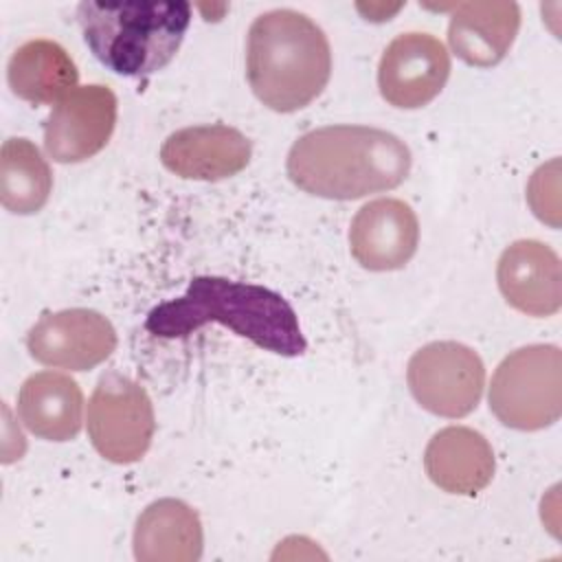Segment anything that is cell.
<instances>
[{"mask_svg":"<svg viewBox=\"0 0 562 562\" xmlns=\"http://www.w3.org/2000/svg\"><path fill=\"white\" fill-rule=\"evenodd\" d=\"M209 323L279 356L294 358L307 349L299 316L279 292L224 277L191 279L184 294L149 312L145 327L160 338H182Z\"/></svg>","mask_w":562,"mask_h":562,"instance_id":"cell-1","label":"cell"},{"mask_svg":"<svg viewBox=\"0 0 562 562\" xmlns=\"http://www.w3.org/2000/svg\"><path fill=\"white\" fill-rule=\"evenodd\" d=\"M285 167L310 195L356 200L400 187L411 171V149L380 127L325 125L294 140Z\"/></svg>","mask_w":562,"mask_h":562,"instance_id":"cell-2","label":"cell"},{"mask_svg":"<svg viewBox=\"0 0 562 562\" xmlns=\"http://www.w3.org/2000/svg\"><path fill=\"white\" fill-rule=\"evenodd\" d=\"M331 75V48L323 29L294 9L255 18L246 42V77L255 97L274 112L310 105Z\"/></svg>","mask_w":562,"mask_h":562,"instance_id":"cell-3","label":"cell"},{"mask_svg":"<svg viewBox=\"0 0 562 562\" xmlns=\"http://www.w3.org/2000/svg\"><path fill=\"white\" fill-rule=\"evenodd\" d=\"M77 22L92 55L112 72L143 77L165 68L191 24V4L167 2H81Z\"/></svg>","mask_w":562,"mask_h":562,"instance_id":"cell-4","label":"cell"},{"mask_svg":"<svg viewBox=\"0 0 562 562\" xmlns=\"http://www.w3.org/2000/svg\"><path fill=\"white\" fill-rule=\"evenodd\" d=\"M490 408L509 428L540 430L562 413V351L555 345H527L496 367Z\"/></svg>","mask_w":562,"mask_h":562,"instance_id":"cell-5","label":"cell"},{"mask_svg":"<svg viewBox=\"0 0 562 562\" xmlns=\"http://www.w3.org/2000/svg\"><path fill=\"white\" fill-rule=\"evenodd\" d=\"M154 430L147 391L119 371L101 375L88 402V435L94 450L112 463H134L149 450Z\"/></svg>","mask_w":562,"mask_h":562,"instance_id":"cell-6","label":"cell"},{"mask_svg":"<svg viewBox=\"0 0 562 562\" xmlns=\"http://www.w3.org/2000/svg\"><path fill=\"white\" fill-rule=\"evenodd\" d=\"M406 380L422 408L457 419L479 406L485 386V367L468 345L437 340L411 356Z\"/></svg>","mask_w":562,"mask_h":562,"instance_id":"cell-7","label":"cell"},{"mask_svg":"<svg viewBox=\"0 0 562 562\" xmlns=\"http://www.w3.org/2000/svg\"><path fill=\"white\" fill-rule=\"evenodd\" d=\"M450 77V53L430 33H402L382 53L378 88L386 103L402 110L428 105Z\"/></svg>","mask_w":562,"mask_h":562,"instance_id":"cell-8","label":"cell"},{"mask_svg":"<svg viewBox=\"0 0 562 562\" xmlns=\"http://www.w3.org/2000/svg\"><path fill=\"white\" fill-rule=\"evenodd\" d=\"M29 353L55 369L88 371L101 364L116 349L112 323L86 307L44 314L26 336Z\"/></svg>","mask_w":562,"mask_h":562,"instance_id":"cell-9","label":"cell"},{"mask_svg":"<svg viewBox=\"0 0 562 562\" xmlns=\"http://www.w3.org/2000/svg\"><path fill=\"white\" fill-rule=\"evenodd\" d=\"M116 125V97L108 86L72 88L44 125V147L55 162H83L99 154Z\"/></svg>","mask_w":562,"mask_h":562,"instance_id":"cell-10","label":"cell"},{"mask_svg":"<svg viewBox=\"0 0 562 562\" xmlns=\"http://www.w3.org/2000/svg\"><path fill=\"white\" fill-rule=\"evenodd\" d=\"M419 244V222L411 204L397 198H378L364 204L349 228L353 259L373 272L404 268Z\"/></svg>","mask_w":562,"mask_h":562,"instance_id":"cell-11","label":"cell"},{"mask_svg":"<svg viewBox=\"0 0 562 562\" xmlns=\"http://www.w3.org/2000/svg\"><path fill=\"white\" fill-rule=\"evenodd\" d=\"M252 145L231 125H193L167 136L160 162L187 180H224L248 167Z\"/></svg>","mask_w":562,"mask_h":562,"instance_id":"cell-12","label":"cell"},{"mask_svg":"<svg viewBox=\"0 0 562 562\" xmlns=\"http://www.w3.org/2000/svg\"><path fill=\"white\" fill-rule=\"evenodd\" d=\"M496 281L505 301L527 316H551L562 305V263L542 241L509 244L498 259Z\"/></svg>","mask_w":562,"mask_h":562,"instance_id":"cell-13","label":"cell"},{"mask_svg":"<svg viewBox=\"0 0 562 562\" xmlns=\"http://www.w3.org/2000/svg\"><path fill=\"white\" fill-rule=\"evenodd\" d=\"M494 450L474 428L448 426L426 446L424 468L430 481L448 494L472 496L494 476Z\"/></svg>","mask_w":562,"mask_h":562,"instance_id":"cell-14","label":"cell"},{"mask_svg":"<svg viewBox=\"0 0 562 562\" xmlns=\"http://www.w3.org/2000/svg\"><path fill=\"white\" fill-rule=\"evenodd\" d=\"M518 29L516 2H463L450 18L448 44L461 61L490 68L509 53Z\"/></svg>","mask_w":562,"mask_h":562,"instance_id":"cell-15","label":"cell"},{"mask_svg":"<svg viewBox=\"0 0 562 562\" xmlns=\"http://www.w3.org/2000/svg\"><path fill=\"white\" fill-rule=\"evenodd\" d=\"M18 415L22 424L40 439H75L83 424L81 389L66 373H33L20 386Z\"/></svg>","mask_w":562,"mask_h":562,"instance_id":"cell-16","label":"cell"},{"mask_svg":"<svg viewBox=\"0 0 562 562\" xmlns=\"http://www.w3.org/2000/svg\"><path fill=\"white\" fill-rule=\"evenodd\" d=\"M202 544L198 512L178 498L154 501L134 527V555L140 562H195Z\"/></svg>","mask_w":562,"mask_h":562,"instance_id":"cell-17","label":"cell"},{"mask_svg":"<svg viewBox=\"0 0 562 562\" xmlns=\"http://www.w3.org/2000/svg\"><path fill=\"white\" fill-rule=\"evenodd\" d=\"M77 66L53 40H31L15 48L7 66V81L15 97L31 103H53L77 88Z\"/></svg>","mask_w":562,"mask_h":562,"instance_id":"cell-18","label":"cell"},{"mask_svg":"<svg viewBox=\"0 0 562 562\" xmlns=\"http://www.w3.org/2000/svg\"><path fill=\"white\" fill-rule=\"evenodd\" d=\"M53 191V173L29 138H7L0 149V202L7 211L31 215Z\"/></svg>","mask_w":562,"mask_h":562,"instance_id":"cell-19","label":"cell"}]
</instances>
